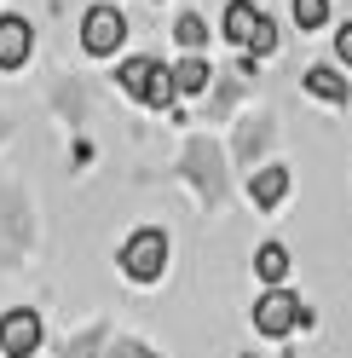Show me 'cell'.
<instances>
[{"label": "cell", "instance_id": "8992f818", "mask_svg": "<svg viewBox=\"0 0 352 358\" xmlns=\"http://www.w3.org/2000/svg\"><path fill=\"white\" fill-rule=\"evenodd\" d=\"M29 47H35V29H29V17L6 12V17H0V70H17V64L29 58Z\"/></svg>", "mask_w": 352, "mask_h": 358}, {"label": "cell", "instance_id": "9c48e42d", "mask_svg": "<svg viewBox=\"0 0 352 358\" xmlns=\"http://www.w3.org/2000/svg\"><path fill=\"white\" fill-rule=\"evenodd\" d=\"M300 87H306L312 99H323V104H346V93H352V87H346V76L335 70V64H312V70L300 76Z\"/></svg>", "mask_w": 352, "mask_h": 358}, {"label": "cell", "instance_id": "4fadbf2b", "mask_svg": "<svg viewBox=\"0 0 352 358\" xmlns=\"http://www.w3.org/2000/svg\"><path fill=\"white\" fill-rule=\"evenodd\" d=\"M295 24L300 29H323L329 24V0H295Z\"/></svg>", "mask_w": 352, "mask_h": 358}, {"label": "cell", "instance_id": "30bf717a", "mask_svg": "<svg viewBox=\"0 0 352 358\" xmlns=\"http://www.w3.org/2000/svg\"><path fill=\"white\" fill-rule=\"evenodd\" d=\"M283 272H289V249H283V243H260V249H254V278L266 289H277Z\"/></svg>", "mask_w": 352, "mask_h": 358}, {"label": "cell", "instance_id": "5b68a950", "mask_svg": "<svg viewBox=\"0 0 352 358\" xmlns=\"http://www.w3.org/2000/svg\"><path fill=\"white\" fill-rule=\"evenodd\" d=\"M0 352L6 358H35L41 352V318L29 306H17V312L0 318Z\"/></svg>", "mask_w": 352, "mask_h": 358}, {"label": "cell", "instance_id": "9a60e30c", "mask_svg": "<svg viewBox=\"0 0 352 358\" xmlns=\"http://www.w3.org/2000/svg\"><path fill=\"white\" fill-rule=\"evenodd\" d=\"M98 341H104V329H87V335H75V341L64 347V358H93V352H98Z\"/></svg>", "mask_w": 352, "mask_h": 358}, {"label": "cell", "instance_id": "6da1fadb", "mask_svg": "<svg viewBox=\"0 0 352 358\" xmlns=\"http://www.w3.org/2000/svg\"><path fill=\"white\" fill-rule=\"evenodd\" d=\"M116 87H122L127 99L156 104V110H168L173 99H179V87H173V70H168V64H156V58H127L122 70H116Z\"/></svg>", "mask_w": 352, "mask_h": 358}, {"label": "cell", "instance_id": "52a82bcc", "mask_svg": "<svg viewBox=\"0 0 352 358\" xmlns=\"http://www.w3.org/2000/svg\"><path fill=\"white\" fill-rule=\"evenodd\" d=\"M260 24H266V12H260L254 0H231V6H226V24H219V35L237 41V47H249V41L260 35Z\"/></svg>", "mask_w": 352, "mask_h": 358}, {"label": "cell", "instance_id": "7a4b0ae2", "mask_svg": "<svg viewBox=\"0 0 352 358\" xmlns=\"http://www.w3.org/2000/svg\"><path fill=\"white\" fill-rule=\"evenodd\" d=\"M122 272L127 278H139V283H156L162 272H168V231H156V226H145V231H133L122 243Z\"/></svg>", "mask_w": 352, "mask_h": 358}, {"label": "cell", "instance_id": "ac0fdd59", "mask_svg": "<svg viewBox=\"0 0 352 358\" xmlns=\"http://www.w3.org/2000/svg\"><path fill=\"white\" fill-rule=\"evenodd\" d=\"M335 52H341V64H352V24H341V35H335Z\"/></svg>", "mask_w": 352, "mask_h": 358}, {"label": "cell", "instance_id": "8fae6325", "mask_svg": "<svg viewBox=\"0 0 352 358\" xmlns=\"http://www.w3.org/2000/svg\"><path fill=\"white\" fill-rule=\"evenodd\" d=\"M208 64L203 58H179V64H173V87H179V93H203V87H208Z\"/></svg>", "mask_w": 352, "mask_h": 358}, {"label": "cell", "instance_id": "7c38bea8", "mask_svg": "<svg viewBox=\"0 0 352 358\" xmlns=\"http://www.w3.org/2000/svg\"><path fill=\"white\" fill-rule=\"evenodd\" d=\"M173 35H179V47H185V52H196V47H203V41H208V24H203V17H196V12H185L179 24H173Z\"/></svg>", "mask_w": 352, "mask_h": 358}, {"label": "cell", "instance_id": "5bb4252c", "mask_svg": "<svg viewBox=\"0 0 352 358\" xmlns=\"http://www.w3.org/2000/svg\"><path fill=\"white\" fill-rule=\"evenodd\" d=\"M260 139H272V122H266V116H254V122L243 127V139H237V156H254Z\"/></svg>", "mask_w": 352, "mask_h": 358}, {"label": "cell", "instance_id": "277c9868", "mask_svg": "<svg viewBox=\"0 0 352 358\" xmlns=\"http://www.w3.org/2000/svg\"><path fill=\"white\" fill-rule=\"evenodd\" d=\"M122 35H127V17H122L116 6H93V12L81 17V47H87V52H98V58H104V52H116V47H122Z\"/></svg>", "mask_w": 352, "mask_h": 358}, {"label": "cell", "instance_id": "d6986e66", "mask_svg": "<svg viewBox=\"0 0 352 358\" xmlns=\"http://www.w3.org/2000/svg\"><path fill=\"white\" fill-rule=\"evenodd\" d=\"M98 6H110V0H98Z\"/></svg>", "mask_w": 352, "mask_h": 358}, {"label": "cell", "instance_id": "ffe728a7", "mask_svg": "<svg viewBox=\"0 0 352 358\" xmlns=\"http://www.w3.org/2000/svg\"><path fill=\"white\" fill-rule=\"evenodd\" d=\"M0 133H6V122H0Z\"/></svg>", "mask_w": 352, "mask_h": 358}, {"label": "cell", "instance_id": "3957f363", "mask_svg": "<svg viewBox=\"0 0 352 358\" xmlns=\"http://www.w3.org/2000/svg\"><path fill=\"white\" fill-rule=\"evenodd\" d=\"M306 324H312V306L295 301L289 289H266L254 301V329L260 335H289V329H306Z\"/></svg>", "mask_w": 352, "mask_h": 358}, {"label": "cell", "instance_id": "ba28073f", "mask_svg": "<svg viewBox=\"0 0 352 358\" xmlns=\"http://www.w3.org/2000/svg\"><path fill=\"white\" fill-rule=\"evenodd\" d=\"M249 196H254L260 208H277L283 196H289V168H277V162L254 168V173H249Z\"/></svg>", "mask_w": 352, "mask_h": 358}, {"label": "cell", "instance_id": "2e32d148", "mask_svg": "<svg viewBox=\"0 0 352 358\" xmlns=\"http://www.w3.org/2000/svg\"><path fill=\"white\" fill-rule=\"evenodd\" d=\"M249 52H260V58H272V52H277V24H272V17H266V24H260V35L249 41Z\"/></svg>", "mask_w": 352, "mask_h": 358}, {"label": "cell", "instance_id": "e0dca14e", "mask_svg": "<svg viewBox=\"0 0 352 358\" xmlns=\"http://www.w3.org/2000/svg\"><path fill=\"white\" fill-rule=\"evenodd\" d=\"M110 358H156V352H150L145 341H116V347H110Z\"/></svg>", "mask_w": 352, "mask_h": 358}]
</instances>
